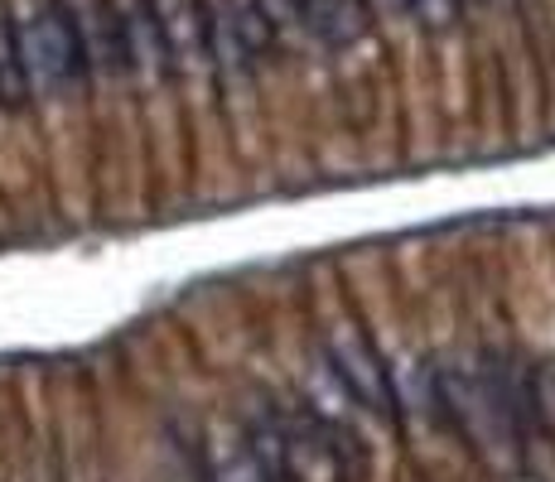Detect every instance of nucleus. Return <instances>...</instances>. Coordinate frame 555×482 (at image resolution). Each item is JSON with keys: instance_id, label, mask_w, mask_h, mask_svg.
<instances>
[{"instance_id": "nucleus-1", "label": "nucleus", "mask_w": 555, "mask_h": 482, "mask_svg": "<svg viewBox=\"0 0 555 482\" xmlns=\"http://www.w3.org/2000/svg\"><path fill=\"white\" fill-rule=\"evenodd\" d=\"M435 401L450 411L459 434L498 468L517 464L527 425H537L531 372L498 357V352H459V357H450L435 372Z\"/></svg>"}, {"instance_id": "nucleus-2", "label": "nucleus", "mask_w": 555, "mask_h": 482, "mask_svg": "<svg viewBox=\"0 0 555 482\" xmlns=\"http://www.w3.org/2000/svg\"><path fill=\"white\" fill-rule=\"evenodd\" d=\"M15 25V53L25 88L35 96H63L78 88L82 78V49L78 29H73V10L63 0H25L20 10H10Z\"/></svg>"}, {"instance_id": "nucleus-3", "label": "nucleus", "mask_w": 555, "mask_h": 482, "mask_svg": "<svg viewBox=\"0 0 555 482\" xmlns=\"http://www.w3.org/2000/svg\"><path fill=\"white\" fill-rule=\"evenodd\" d=\"M275 49V19L261 0H218L208 10V53L222 73H247Z\"/></svg>"}, {"instance_id": "nucleus-4", "label": "nucleus", "mask_w": 555, "mask_h": 482, "mask_svg": "<svg viewBox=\"0 0 555 482\" xmlns=\"http://www.w3.org/2000/svg\"><path fill=\"white\" fill-rule=\"evenodd\" d=\"M324 357H328V367L338 372V381L348 386V395H353L358 411L367 415V420H377V425H391L397 405H391L387 367L377 362L372 342L362 338L353 324H338L334 334H328V342H324Z\"/></svg>"}, {"instance_id": "nucleus-5", "label": "nucleus", "mask_w": 555, "mask_h": 482, "mask_svg": "<svg viewBox=\"0 0 555 482\" xmlns=\"http://www.w3.org/2000/svg\"><path fill=\"white\" fill-rule=\"evenodd\" d=\"M159 44L169 53V68L203 73L212 63L208 53V10L203 0H151Z\"/></svg>"}, {"instance_id": "nucleus-6", "label": "nucleus", "mask_w": 555, "mask_h": 482, "mask_svg": "<svg viewBox=\"0 0 555 482\" xmlns=\"http://www.w3.org/2000/svg\"><path fill=\"white\" fill-rule=\"evenodd\" d=\"M295 25L324 49H348L367 35V5L362 0H285Z\"/></svg>"}, {"instance_id": "nucleus-7", "label": "nucleus", "mask_w": 555, "mask_h": 482, "mask_svg": "<svg viewBox=\"0 0 555 482\" xmlns=\"http://www.w3.org/2000/svg\"><path fill=\"white\" fill-rule=\"evenodd\" d=\"M116 35H121V63L135 68L141 78H159L169 68V53L159 44L151 0H121L116 5Z\"/></svg>"}, {"instance_id": "nucleus-8", "label": "nucleus", "mask_w": 555, "mask_h": 482, "mask_svg": "<svg viewBox=\"0 0 555 482\" xmlns=\"http://www.w3.org/2000/svg\"><path fill=\"white\" fill-rule=\"evenodd\" d=\"M208 482H266V468L247 444V434L222 425L208 434Z\"/></svg>"}, {"instance_id": "nucleus-9", "label": "nucleus", "mask_w": 555, "mask_h": 482, "mask_svg": "<svg viewBox=\"0 0 555 482\" xmlns=\"http://www.w3.org/2000/svg\"><path fill=\"white\" fill-rule=\"evenodd\" d=\"M25 73H20V53H15V25L10 10H0V102H25Z\"/></svg>"}, {"instance_id": "nucleus-10", "label": "nucleus", "mask_w": 555, "mask_h": 482, "mask_svg": "<svg viewBox=\"0 0 555 482\" xmlns=\"http://www.w3.org/2000/svg\"><path fill=\"white\" fill-rule=\"evenodd\" d=\"M411 5V15L421 19L425 29H444L459 19V0H405Z\"/></svg>"}, {"instance_id": "nucleus-11", "label": "nucleus", "mask_w": 555, "mask_h": 482, "mask_svg": "<svg viewBox=\"0 0 555 482\" xmlns=\"http://www.w3.org/2000/svg\"><path fill=\"white\" fill-rule=\"evenodd\" d=\"M362 5L377 10V15L391 19V25H397V19H411V5H405V0H362Z\"/></svg>"}]
</instances>
